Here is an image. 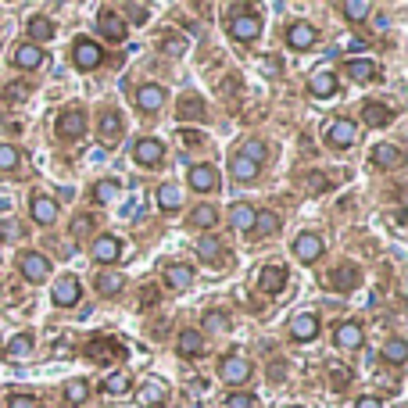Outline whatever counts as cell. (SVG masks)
<instances>
[{
    "label": "cell",
    "mask_w": 408,
    "mask_h": 408,
    "mask_svg": "<svg viewBox=\"0 0 408 408\" xmlns=\"http://www.w3.org/2000/svg\"><path fill=\"white\" fill-rule=\"evenodd\" d=\"M72 57H76V65H79L83 72H93V69L104 62V50H100V43H97V40L79 36V40L72 43Z\"/></svg>",
    "instance_id": "obj_1"
},
{
    "label": "cell",
    "mask_w": 408,
    "mask_h": 408,
    "mask_svg": "<svg viewBox=\"0 0 408 408\" xmlns=\"http://www.w3.org/2000/svg\"><path fill=\"white\" fill-rule=\"evenodd\" d=\"M97 133H100V151H104V147H115V144L122 140V133H126L122 115H119V111H104L100 119H97Z\"/></svg>",
    "instance_id": "obj_2"
},
{
    "label": "cell",
    "mask_w": 408,
    "mask_h": 408,
    "mask_svg": "<svg viewBox=\"0 0 408 408\" xmlns=\"http://www.w3.org/2000/svg\"><path fill=\"white\" fill-rule=\"evenodd\" d=\"M258 33H262V18H258L255 11H247V15H233V18H229V36H233V40L251 43V40H258Z\"/></svg>",
    "instance_id": "obj_3"
},
{
    "label": "cell",
    "mask_w": 408,
    "mask_h": 408,
    "mask_svg": "<svg viewBox=\"0 0 408 408\" xmlns=\"http://www.w3.org/2000/svg\"><path fill=\"white\" fill-rule=\"evenodd\" d=\"M333 344L340 347V351H359V347L366 344L362 322H337V330H333Z\"/></svg>",
    "instance_id": "obj_4"
},
{
    "label": "cell",
    "mask_w": 408,
    "mask_h": 408,
    "mask_svg": "<svg viewBox=\"0 0 408 408\" xmlns=\"http://www.w3.org/2000/svg\"><path fill=\"white\" fill-rule=\"evenodd\" d=\"M83 133H86V111H83V107H69L62 119H57V136L79 140Z\"/></svg>",
    "instance_id": "obj_5"
},
{
    "label": "cell",
    "mask_w": 408,
    "mask_h": 408,
    "mask_svg": "<svg viewBox=\"0 0 408 408\" xmlns=\"http://www.w3.org/2000/svg\"><path fill=\"white\" fill-rule=\"evenodd\" d=\"M133 158H136V165H144V168H158V165H161V158H165V144H161V140L144 136V140H136Z\"/></svg>",
    "instance_id": "obj_6"
},
{
    "label": "cell",
    "mask_w": 408,
    "mask_h": 408,
    "mask_svg": "<svg viewBox=\"0 0 408 408\" xmlns=\"http://www.w3.org/2000/svg\"><path fill=\"white\" fill-rule=\"evenodd\" d=\"M97 25H100V36H107V40H115V43H122V40L129 36V25H126V18H122L119 11H111V8H104V11H100Z\"/></svg>",
    "instance_id": "obj_7"
},
{
    "label": "cell",
    "mask_w": 408,
    "mask_h": 408,
    "mask_svg": "<svg viewBox=\"0 0 408 408\" xmlns=\"http://www.w3.org/2000/svg\"><path fill=\"white\" fill-rule=\"evenodd\" d=\"M122 247H126V244H122L119 237L104 233V237H97V240H93V247H90V251H93V262L111 265V262H119V258H122Z\"/></svg>",
    "instance_id": "obj_8"
},
{
    "label": "cell",
    "mask_w": 408,
    "mask_h": 408,
    "mask_svg": "<svg viewBox=\"0 0 408 408\" xmlns=\"http://www.w3.org/2000/svg\"><path fill=\"white\" fill-rule=\"evenodd\" d=\"M286 43L294 47V50H312L319 43V29L312 22H294L286 29Z\"/></svg>",
    "instance_id": "obj_9"
},
{
    "label": "cell",
    "mask_w": 408,
    "mask_h": 408,
    "mask_svg": "<svg viewBox=\"0 0 408 408\" xmlns=\"http://www.w3.org/2000/svg\"><path fill=\"white\" fill-rule=\"evenodd\" d=\"M222 380L233 383V387L247 383V380H251V362L240 359V355H226V359H222Z\"/></svg>",
    "instance_id": "obj_10"
},
{
    "label": "cell",
    "mask_w": 408,
    "mask_h": 408,
    "mask_svg": "<svg viewBox=\"0 0 408 408\" xmlns=\"http://www.w3.org/2000/svg\"><path fill=\"white\" fill-rule=\"evenodd\" d=\"M18 269H22V276H25L29 283H43V279L50 276V262H47L43 255H36V251H29V255H22V262H18Z\"/></svg>",
    "instance_id": "obj_11"
},
{
    "label": "cell",
    "mask_w": 408,
    "mask_h": 408,
    "mask_svg": "<svg viewBox=\"0 0 408 408\" xmlns=\"http://www.w3.org/2000/svg\"><path fill=\"white\" fill-rule=\"evenodd\" d=\"M326 140H330L333 147H351V144L359 140V126H355L351 119H337V122L326 129Z\"/></svg>",
    "instance_id": "obj_12"
},
{
    "label": "cell",
    "mask_w": 408,
    "mask_h": 408,
    "mask_svg": "<svg viewBox=\"0 0 408 408\" xmlns=\"http://www.w3.org/2000/svg\"><path fill=\"white\" fill-rule=\"evenodd\" d=\"M190 190L197 194H215L218 190V172L211 165H194L190 168Z\"/></svg>",
    "instance_id": "obj_13"
},
{
    "label": "cell",
    "mask_w": 408,
    "mask_h": 408,
    "mask_svg": "<svg viewBox=\"0 0 408 408\" xmlns=\"http://www.w3.org/2000/svg\"><path fill=\"white\" fill-rule=\"evenodd\" d=\"M79 294H83V286H79V279H76V276H62V279L54 283V305H62V308L76 305V301H79Z\"/></svg>",
    "instance_id": "obj_14"
},
{
    "label": "cell",
    "mask_w": 408,
    "mask_h": 408,
    "mask_svg": "<svg viewBox=\"0 0 408 408\" xmlns=\"http://www.w3.org/2000/svg\"><path fill=\"white\" fill-rule=\"evenodd\" d=\"M322 247H326V244H322L319 233H301V237L294 240V255H298L305 265H312V262L322 255Z\"/></svg>",
    "instance_id": "obj_15"
},
{
    "label": "cell",
    "mask_w": 408,
    "mask_h": 408,
    "mask_svg": "<svg viewBox=\"0 0 408 408\" xmlns=\"http://www.w3.org/2000/svg\"><path fill=\"white\" fill-rule=\"evenodd\" d=\"M86 351H90V359H93V362L107 366V362H115V355H119V351L126 355V347H119L111 337H97V340H90V347H86Z\"/></svg>",
    "instance_id": "obj_16"
},
{
    "label": "cell",
    "mask_w": 408,
    "mask_h": 408,
    "mask_svg": "<svg viewBox=\"0 0 408 408\" xmlns=\"http://www.w3.org/2000/svg\"><path fill=\"white\" fill-rule=\"evenodd\" d=\"M29 215H33L40 226H50V222H57V201H54V197L36 194V197L29 201Z\"/></svg>",
    "instance_id": "obj_17"
},
{
    "label": "cell",
    "mask_w": 408,
    "mask_h": 408,
    "mask_svg": "<svg viewBox=\"0 0 408 408\" xmlns=\"http://www.w3.org/2000/svg\"><path fill=\"white\" fill-rule=\"evenodd\" d=\"M362 119H366V126L380 129V126H387V122L394 119V107H390V104H383V100H366Z\"/></svg>",
    "instance_id": "obj_18"
},
{
    "label": "cell",
    "mask_w": 408,
    "mask_h": 408,
    "mask_svg": "<svg viewBox=\"0 0 408 408\" xmlns=\"http://www.w3.org/2000/svg\"><path fill=\"white\" fill-rule=\"evenodd\" d=\"M136 397H140V404L158 408V404H165V401H168V387H165L161 380H144V387L136 390Z\"/></svg>",
    "instance_id": "obj_19"
},
{
    "label": "cell",
    "mask_w": 408,
    "mask_h": 408,
    "mask_svg": "<svg viewBox=\"0 0 408 408\" xmlns=\"http://www.w3.org/2000/svg\"><path fill=\"white\" fill-rule=\"evenodd\" d=\"M258 286L265 290V294H279V290L286 286V269L283 265H265L258 272Z\"/></svg>",
    "instance_id": "obj_20"
},
{
    "label": "cell",
    "mask_w": 408,
    "mask_h": 408,
    "mask_svg": "<svg viewBox=\"0 0 408 408\" xmlns=\"http://www.w3.org/2000/svg\"><path fill=\"white\" fill-rule=\"evenodd\" d=\"M176 351H180L183 359H197V355L204 351V333H201V330H183L180 340H176Z\"/></svg>",
    "instance_id": "obj_21"
},
{
    "label": "cell",
    "mask_w": 408,
    "mask_h": 408,
    "mask_svg": "<svg viewBox=\"0 0 408 408\" xmlns=\"http://www.w3.org/2000/svg\"><path fill=\"white\" fill-rule=\"evenodd\" d=\"M255 215H258V208H251V204H233L229 208V226L237 229V233H251L255 229Z\"/></svg>",
    "instance_id": "obj_22"
},
{
    "label": "cell",
    "mask_w": 408,
    "mask_h": 408,
    "mask_svg": "<svg viewBox=\"0 0 408 408\" xmlns=\"http://www.w3.org/2000/svg\"><path fill=\"white\" fill-rule=\"evenodd\" d=\"M333 290H355L359 283H362V272L355 269V265H340V269H333L330 272V279H326Z\"/></svg>",
    "instance_id": "obj_23"
},
{
    "label": "cell",
    "mask_w": 408,
    "mask_h": 408,
    "mask_svg": "<svg viewBox=\"0 0 408 408\" xmlns=\"http://www.w3.org/2000/svg\"><path fill=\"white\" fill-rule=\"evenodd\" d=\"M258 168H262V165H255V161L244 158L240 151L229 158V172H233V180H237V183H251V180L258 176Z\"/></svg>",
    "instance_id": "obj_24"
},
{
    "label": "cell",
    "mask_w": 408,
    "mask_h": 408,
    "mask_svg": "<svg viewBox=\"0 0 408 408\" xmlns=\"http://www.w3.org/2000/svg\"><path fill=\"white\" fill-rule=\"evenodd\" d=\"M308 90H312L315 97H333V93H337V76L326 72V69H315V72L308 76Z\"/></svg>",
    "instance_id": "obj_25"
},
{
    "label": "cell",
    "mask_w": 408,
    "mask_h": 408,
    "mask_svg": "<svg viewBox=\"0 0 408 408\" xmlns=\"http://www.w3.org/2000/svg\"><path fill=\"white\" fill-rule=\"evenodd\" d=\"M136 104H140L144 111H158V107L165 104V86H158V83H144V86L136 90Z\"/></svg>",
    "instance_id": "obj_26"
},
{
    "label": "cell",
    "mask_w": 408,
    "mask_h": 408,
    "mask_svg": "<svg viewBox=\"0 0 408 408\" xmlns=\"http://www.w3.org/2000/svg\"><path fill=\"white\" fill-rule=\"evenodd\" d=\"M347 76H351L355 83H373L380 76V65L369 62V57H355V62H347Z\"/></svg>",
    "instance_id": "obj_27"
},
{
    "label": "cell",
    "mask_w": 408,
    "mask_h": 408,
    "mask_svg": "<svg viewBox=\"0 0 408 408\" xmlns=\"http://www.w3.org/2000/svg\"><path fill=\"white\" fill-rule=\"evenodd\" d=\"M369 161H373L376 168H397V165H401V151H397L394 144H376L373 154H369Z\"/></svg>",
    "instance_id": "obj_28"
},
{
    "label": "cell",
    "mask_w": 408,
    "mask_h": 408,
    "mask_svg": "<svg viewBox=\"0 0 408 408\" xmlns=\"http://www.w3.org/2000/svg\"><path fill=\"white\" fill-rule=\"evenodd\" d=\"M315 333H319V319L315 315H298L294 322H290V337L301 340V344L315 340Z\"/></svg>",
    "instance_id": "obj_29"
},
{
    "label": "cell",
    "mask_w": 408,
    "mask_h": 408,
    "mask_svg": "<svg viewBox=\"0 0 408 408\" xmlns=\"http://www.w3.org/2000/svg\"><path fill=\"white\" fill-rule=\"evenodd\" d=\"M165 283H168L172 290H190L194 269H190V265H165Z\"/></svg>",
    "instance_id": "obj_30"
},
{
    "label": "cell",
    "mask_w": 408,
    "mask_h": 408,
    "mask_svg": "<svg viewBox=\"0 0 408 408\" xmlns=\"http://www.w3.org/2000/svg\"><path fill=\"white\" fill-rule=\"evenodd\" d=\"M15 65H18V69H40V65H43V50L33 47V43H22V47L15 50Z\"/></svg>",
    "instance_id": "obj_31"
},
{
    "label": "cell",
    "mask_w": 408,
    "mask_h": 408,
    "mask_svg": "<svg viewBox=\"0 0 408 408\" xmlns=\"http://www.w3.org/2000/svg\"><path fill=\"white\" fill-rule=\"evenodd\" d=\"M158 204H161V211H180V204H183V190H180L176 183L158 187Z\"/></svg>",
    "instance_id": "obj_32"
},
{
    "label": "cell",
    "mask_w": 408,
    "mask_h": 408,
    "mask_svg": "<svg viewBox=\"0 0 408 408\" xmlns=\"http://www.w3.org/2000/svg\"><path fill=\"white\" fill-rule=\"evenodd\" d=\"M204 115H208V107H204L201 97L190 93V97L180 100V119H183V122H197V119H204Z\"/></svg>",
    "instance_id": "obj_33"
},
{
    "label": "cell",
    "mask_w": 408,
    "mask_h": 408,
    "mask_svg": "<svg viewBox=\"0 0 408 408\" xmlns=\"http://www.w3.org/2000/svg\"><path fill=\"white\" fill-rule=\"evenodd\" d=\"M29 40H33V47L36 43H47L50 36H54V25H50V18H43V15H36V18H29Z\"/></svg>",
    "instance_id": "obj_34"
},
{
    "label": "cell",
    "mask_w": 408,
    "mask_h": 408,
    "mask_svg": "<svg viewBox=\"0 0 408 408\" xmlns=\"http://www.w3.org/2000/svg\"><path fill=\"white\" fill-rule=\"evenodd\" d=\"M201 330H204V333H229V315L218 312V308H211V312H204Z\"/></svg>",
    "instance_id": "obj_35"
},
{
    "label": "cell",
    "mask_w": 408,
    "mask_h": 408,
    "mask_svg": "<svg viewBox=\"0 0 408 408\" xmlns=\"http://www.w3.org/2000/svg\"><path fill=\"white\" fill-rule=\"evenodd\" d=\"M122 286H126V276H119V272H104V276H97V290H100L104 298L122 294Z\"/></svg>",
    "instance_id": "obj_36"
},
{
    "label": "cell",
    "mask_w": 408,
    "mask_h": 408,
    "mask_svg": "<svg viewBox=\"0 0 408 408\" xmlns=\"http://www.w3.org/2000/svg\"><path fill=\"white\" fill-rule=\"evenodd\" d=\"M383 359H387L390 366H401V362L408 359V344H404L401 337H390V340L383 344Z\"/></svg>",
    "instance_id": "obj_37"
},
{
    "label": "cell",
    "mask_w": 408,
    "mask_h": 408,
    "mask_svg": "<svg viewBox=\"0 0 408 408\" xmlns=\"http://www.w3.org/2000/svg\"><path fill=\"white\" fill-rule=\"evenodd\" d=\"M86 397H90V383H86V380H72V383H65V404H69V408L83 404Z\"/></svg>",
    "instance_id": "obj_38"
},
{
    "label": "cell",
    "mask_w": 408,
    "mask_h": 408,
    "mask_svg": "<svg viewBox=\"0 0 408 408\" xmlns=\"http://www.w3.org/2000/svg\"><path fill=\"white\" fill-rule=\"evenodd\" d=\"M129 387H133L129 373H111V376H104V383H100L104 394H126Z\"/></svg>",
    "instance_id": "obj_39"
},
{
    "label": "cell",
    "mask_w": 408,
    "mask_h": 408,
    "mask_svg": "<svg viewBox=\"0 0 408 408\" xmlns=\"http://www.w3.org/2000/svg\"><path fill=\"white\" fill-rule=\"evenodd\" d=\"M119 183H115V180H100L97 187H93V204H111L115 197H119Z\"/></svg>",
    "instance_id": "obj_40"
},
{
    "label": "cell",
    "mask_w": 408,
    "mask_h": 408,
    "mask_svg": "<svg viewBox=\"0 0 408 408\" xmlns=\"http://www.w3.org/2000/svg\"><path fill=\"white\" fill-rule=\"evenodd\" d=\"M190 222H194V226H201V229H211V226L218 222V211H215L211 204H197V208L190 211Z\"/></svg>",
    "instance_id": "obj_41"
},
{
    "label": "cell",
    "mask_w": 408,
    "mask_h": 408,
    "mask_svg": "<svg viewBox=\"0 0 408 408\" xmlns=\"http://www.w3.org/2000/svg\"><path fill=\"white\" fill-rule=\"evenodd\" d=\"M255 233H262V237H276V233H279V218L272 211H258L255 215Z\"/></svg>",
    "instance_id": "obj_42"
},
{
    "label": "cell",
    "mask_w": 408,
    "mask_h": 408,
    "mask_svg": "<svg viewBox=\"0 0 408 408\" xmlns=\"http://www.w3.org/2000/svg\"><path fill=\"white\" fill-rule=\"evenodd\" d=\"M340 11H344V18H347V22H366L373 8L366 4V0H347V4H344Z\"/></svg>",
    "instance_id": "obj_43"
},
{
    "label": "cell",
    "mask_w": 408,
    "mask_h": 408,
    "mask_svg": "<svg viewBox=\"0 0 408 408\" xmlns=\"http://www.w3.org/2000/svg\"><path fill=\"white\" fill-rule=\"evenodd\" d=\"M197 255H201L204 262H222V244H218L215 237H201V240H197Z\"/></svg>",
    "instance_id": "obj_44"
},
{
    "label": "cell",
    "mask_w": 408,
    "mask_h": 408,
    "mask_svg": "<svg viewBox=\"0 0 408 408\" xmlns=\"http://www.w3.org/2000/svg\"><path fill=\"white\" fill-rule=\"evenodd\" d=\"M33 333H15L11 340H8V355H29L33 351Z\"/></svg>",
    "instance_id": "obj_45"
},
{
    "label": "cell",
    "mask_w": 408,
    "mask_h": 408,
    "mask_svg": "<svg viewBox=\"0 0 408 408\" xmlns=\"http://www.w3.org/2000/svg\"><path fill=\"white\" fill-rule=\"evenodd\" d=\"M18 161H22L18 147H11V144H0V172H11V168H18Z\"/></svg>",
    "instance_id": "obj_46"
},
{
    "label": "cell",
    "mask_w": 408,
    "mask_h": 408,
    "mask_svg": "<svg viewBox=\"0 0 408 408\" xmlns=\"http://www.w3.org/2000/svg\"><path fill=\"white\" fill-rule=\"evenodd\" d=\"M240 154H244V158H251L255 165H262V161H265V144H262V140H247Z\"/></svg>",
    "instance_id": "obj_47"
},
{
    "label": "cell",
    "mask_w": 408,
    "mask_h": 408,
    "mask_svg": "<svg viewBox=\"0 0 408 408\" xmlns=\"http://www.w3.org/2000/svg\"><path fill=\"white\" fill-rule=\"evenodd\" d=\"M126 15H129V22L144 25V22L151 18V8H147V4H126ZM129 22H126V25H129Z\"/></svg>",
    "instance_id": "obj_48"
},
{
    "label": "cell",
    "mask_w": 408,
    "mask_h": 408,
    "mask_svg": "<svg viewBox=\"0 0 408 408\" xmlns=\"http://www.w3.org/2000/svg\"><path fill=\"white\" fill-rule=\"evenodd\" d=\"M25 97H29V86H25V83H11V86L4 90V100H8V104H18V100H25Z\"/></svg>",
    "instance_id": "obj_49"
},
{
    "label": "cell",
    "mask_w": 408,
    "mask_h": 408,
    "mask_svg": "<svg viewBox=\"0 0 408 408\" xmlns=\"http://www.w3.org/2000/svg\"><path fill=\"white\" fill-rule=\"evenodd\" d=\"M226 408H255V397H251V394H244V390H237V394H229Z\"/></svg>",
    "instance_id": "obj_50"
},
{
    "label": "cell",
    "mask_w": 408,
    "mask_h": 408,
    "mask_svg": "<svg viewBox=\"0 0 408 408\" xmlns=\"http://www.w3.org/2000/svg\"><path fill=\"white\" fill-rule=\"evenodd\" d=\"M8 408H40V401L29 397V394H15V397L8 401Z\"/></svg>",
    "instance_id": "obj_51"
},
{
    "label": "cell",
    "mask_w": 408,
    "mask_h": 408,
    "mask_svg": "<svg viewBox=\"0 0 408 408\" xmlns=\"http://www.w3.org/2000/svg\"><path fill=\"white\" fill-rule=\"evenodd\" d=\"M161 47H165V54H183V50H187V43H183V40H176V36H165V40H161Z\"/></svg>",
    "instance_id": "obj_52"
},
{
    "label": "cell",
    "mask_w": 408,
    "mask_h": 408,
    "mask_svg": "<svg viewBox=\"0 0 408 408\" xmlns=\"http://www.w3.org/2000/svg\"><path fill=\"white\" fill-rule=\"evenodd\" d=\"M86 229H90V215H76V222H72V237H83Z\"/></svg>",
    "instance_id": "obj_53"
},
{
    "label": "cell",
    "mask_w": 408,
    "mask_h": 408,
    "mask_svg": "<svg viewBox=\"0 0 408 408\" xmlns=\"http://www.w3.org/2000/svg\"><path fill=\"white\" fill-rule=\"evenodd\" d=\"M355 408H383V404H380V397H359Z\"/></svg>",
    "instance_id": "obj_54"
},
{
    "label": "cell",
    "mask_w": 408,
    "mask_h": 408,
    "mask_svg": "<svg viewBox=\"0 0 408 408\" xmlns=\"http://www.w3.org/2000/svg\"><path fill=\"white\" fill-rule=\"evenodd\" d=\"M262 69H265V72H279V62H276V57H269V62H265Z\"/></svg>",
    "instance_id": "obj_55"
}]
</instances>
